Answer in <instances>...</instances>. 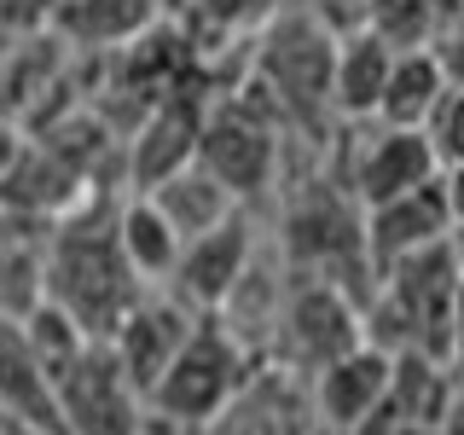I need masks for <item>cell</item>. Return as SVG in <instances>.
Returning a JSON list of instances; mask_svg holds the SVG:
<instances>
[{
  "label": "cell",
  "mask_w": 464,
  "mask_h": 435,
  "mask_svg": "<svg viewBox=\"0 0 464 435\" xmlns=\"http://www.w3.org/2000/svg\"><path fill=\"white\" fill-rule=\"evenodd\" d=\"M70 435H140V389L116 366L111 343H87L82 360L58 377Z\"/></svg>",
  "instance_id": "5"
},
{
  "label": "cell",
  "mask_w": 464,
  "mask_h": 435,
  "mask_svg": "<svg viewBox=\"0 0 464 435\" xmlns=\"http://www.w3.org/2000/svg\"><path fill=\"white\" fill-rule=\"evenodd\" d=\"M395 70V47L372 29H354V35L337 41V70H331V111L343 122H372L377 105H383V82Z\"/></svg>",
  "instance_id": "15"
},
{
  "label": "cell",
  "mask_w": 464,
  "mask_h": 435,
  "mask_svg": "<svg viewBox=\"0 0 464 435\" xmlns=\"http://www.w3.org/2000/svg\"><path fill=\"white\" fill-rule=\"evenodd\" d=\"M157 24V0H70L53 18V35L70 47H134Z\"/></svg>",
  "instance_id": "17"
},
{
  "label": "cell",
  "mask_w": 464,
  "mask_h": 435,
  "mask_svg": "<svg viewBox=\"0 0 464 435\" xmlns=\"http://www.w3.org/2000/svg\"><path fill=\"white\" fill-rule=\"evenodd\" d=\"M435 58H441L447 82L464 87V18H459V24H447L441 35H435Z\"/></svg>",
  "instance_id": "22"
},
{
  "label": "cell",
  "mask_w": 464,
  "mask_h": 435,
  "mask_svg": "<svg viewBox=\"0 0 464 435\" xmlns=\"http://www.w3.org/2000/svg\"><path fill=\"white\" fill-rule=\"evenodd\" d=\"M331 70H337V35L302 6L273 12L256 53L261 93H273V105L285 116H319L331 111Z\"/></svg>",
  "instance_id": "2"
},
{
  "label": "cell",
  "mask_w": 464,
  "mask_h": 435,
  "mask_svg": "<svg viewBox=\"0 0 464 435\" xmlns=\"http://www.w3.org/2000/svg\"><path fill=\"white\" fill-rule=\"evenodd\" d=\"M47 279V302H58L93 343H111L116 325L134 314L145 296V279L128 267L122 238H116V215H64V227L53 232V256L41 267Z\"/></svg>",
  "instance_id": "1"
},
{
  "label": "cell",
  "mask_w": 464,
  "mask_h": 435,
  "mask_svg": "<svg viewBox=\"0 0 464 435\" xmlns=\"http://www.w3.org/2000/svg\"><path fill=\"white\" fill-rule=\"evenodd\" d=\"M279 325H285V343L296 348V360L314 366V372H325L331 360H343L348 348L366 343V319H360V308L348 302V290L331 285V279H308V285H302L296 296L285 302Z\"/></svg>",
  "instance_id": "12"
},
{
  "label": "cell",
  "mask_w": 464,
  "mask_h": 435,
  "mask_svg": "<svg viewBox=\"0 0 464 435\" xmlns=\"http://www.w3.org/2000/svg\"><path fill=\"white\" fill-rule=\"evenodd\" d=\"M453 348L464 354V279H459V296H453Z\"/></svg>",
  "instance_id": "25"
},
{
  "label": "cell",
  "mask_w": 464,
  "mask_h": 435,
  "mask_svg": "<svg viewBox=\"0 0 464 435\" xmlns=\"http://www.w3.org/2000/svg\"><path fill=\"white\" fill-rule=\"evenodd\" d=\"M354 192L319 186V192L296 198V209L285 215V250L302 267L337 273L343 261H372L366 256V209H354Z\"/></svg>",
  "instance_id": "8"
},
{
  "label": "cell",
  "mask_w": 464,
  "mask_h": 435,
  "mask_svg": "<svg viewBox=\"0 0 464 435\" xmlns=\"http://www.w3.org/2000/svg\"><path fill=\"white\" fill-rule=\"evenodd\" d=\"M447 87L453 82H447L435 47H406V53H395V70H389V82H383V105H377L372 122H383V128H430V116L447 99Z\"/></svg>",
  "instance_id": "16"
},
{
  "label": "cell",
  "mask_w": 464,
  "mask_h": 435,
  "mask_svg": "<svg viewBox=\"0 0 464 435\" xmlns=\"http://www.w3.org/2000/svg\"><path fill=\"white\" fill-rule=\"evenodd\" d=\"M389 383H395V354L377 343H360L343 360H331L325 372H314V406L337 435H354L389 412Z\"/></svg>",
  "instance_id": "9"
},
{
  "label": "cell",
  "mask_w": 464,
  "mask_h": 435,
  "mask_svg": "<svg viewBox=\"0 0 464 435\" xmlns=\"http://www.w3.org/2000/svg\"><path fill=\"white\" fill-rule=\"evenodd\" d=\"M453 227H459V198H453V186H447V174H435L418 192L366 209V256H372V267L383 273L406 256L430 250V244H447Z\"/></svg>",
  "instance_id": "7"
},
{
  "label": "cell",
  "mask_w": 464,
  "mask_h": 435,
  "mask_svg": "<svg viewBox=\"0 0 464 435\" xmlns=\"http://www.w3.org/2000/svg\"><path fill=\"white\" fill-rule=\"evenodd\" d=\"M203 116H209V105H203L198 93L157 99V105L140 116L134 140H128V180H134V192H151V186L169 180V174L198 163Z\"/></svg>",
  "instance_id": "11"
},
{
  "label": "cell",
  "mask_w": 464,
  "mask_h": 435,
  "mask_svg": "<svg viewBox=\"0 0 464 435\" xmlns=\"http://www.w3.org/2000/svg\"><path fill=\"white\" fill-rule=\"evenodd\" d=\"M0 418H18V424L47 430V435H70L64 401H58V377L29 348L24 325L12 314H0Z\"/></svg>",
  "instance_id": "14"
},
{
  "label": "cell",
  "mask_w": 464,
  "mask_h": 435,
  "mask_svg": "<svg viewBox=\"0 0 464 435\" xmlns=\"http://www.w3.org/2000/svg\"><path fill=\"white\" fill-rule=\"evenodd\" d=\"M116 238H122L128 267H134L145 285H151V279H169L174 261H180V250H186V238L169 227V215L157 209L145 192H134L122 209H116Z\"/></svg>",
  "instance_id": "19"
},
{
  "label": "cell",
  "mask_w": 464,
  "mask_h": 435,
  "mask_svg": "<svg viewBox=\"0 0 464 435\" xmlns=\"http://www.w3.org/2000/svg\"><path fill=\"white\" fill-rule=\"evenodd\" d=\"M238 372H244V348L227 325L215 319H198V331L186 337V348L174 354V366L163 372V383L151 389V401L163 418H180V424H203V418L227 412L232 395H238Z\"/></svg>",
  "instance_id": "3"
},
{
  "label": "cell",
  "mask_w": 464,
  "mask_h": 435,
  "mask_svg": "<svg viewBox=\"0 0 464 435\" xmlns=\"http://www.w3.org/2000/svg\"><path fill=\"white\" fill-rule=\"evenodd\" d=\"M192 331H198V314L186 308L180 296H140L134 314L116 325L111 354H116V366L128 372V383H134L140 395H151Z\"/></svg>",
  "instance_id": "10"
},
{
  "label": "cell",
  "mask_w": 464,
  "mask_h": 435,
  "mask_svg": "<svg viewBox=\"0 0 464 435\" xmlns=\"http://www.w3.org/2000/svg\"><path fill=\"white\" fill-rule=\"evenodd\" d=\"M435 435H464V401H453V406H447V418L435 424Z\"/></svg>",
  "instance_id": "24"
},
{
  "label": "cell",
  "mask_w": 464,
  "mask_h": 435,
  "mask_svg": "<svg viewBox=\"0 0 464 435\" xmlns=\"http://www.w3.org/2000/svg\"><path fill=\"white\" fill-rule=\"evenodd\" d=\"M430 145H435V163L441 174H464V87H447V99L430 116Z\"/></svg>",
  "instance_id": "20"
},
{
  "label": "cell",
  "mask_w": 464,
  "mask_h": 435,
  "mask_svg": "<svg viewBox=\"0 0 464 435\" xmlns=\"http://www.w3.org/2000/svg\"><path fill=\"white\" fill-rule=\"evenodd\" d=\"M0 435H6V418H0Z\"/></svg>",
  "instance_id": "27"
},
{
  "label": "cell",
  "mask_w": 464,
  "mask_h": 435,
  "mask_svg": "<svg viewBox=\"0 0 464 435\" xmlns=\"http://www.w3.org/2000/svg\"><path fill=\"white\" fill-rule=\"evenodd\" d=\"M145 198H151L157 209L169 215V227L180 232V238H203V232H215L221 221H232V215H238V198H232L203 163L180 169V174H169V180H163V186H151Z\"/></svg>",
  "instance_id": "18"
},
{
  "label": "cell",
  "mask_w": 464,
  "mask_h": 435,
  "mask_svg": "<svg viewBox=\"0 0 464 435\" xmlns=\"http://www.w3.org/2000/svg\"><path fill=\"white\" fill-rule=\"evenodd\" d=\"M198 163L227 186L232 198H261L279 174V134L256 116V105H221L203 116V140H198Z\"/></svg>",
  "instance_id": "4"
},
{
  "label": "cell",
  "mask_w": 464,
  "mask_h": 435,
  "mask_svg": "<svg viewBox=\"0 0 464 435\" xmlns=\"http://www.w3.org/2000/svg\"><path fill=\"white\" fill-rule=\"evenodd\" d=\"M459 18H464V0H459Z\"/></svg>",
  "instance_id": "28"
},
{
  "label": "cell",
  "mask_w": 464,
  "mask_h": 435,
  "mask_svg": "<svg viewBox=\"0 0 464 435\" xmlns=\"http://www.w3.org/2000/svg\"><path fill=\"white\" fill-rule=\"evenodd\" d=\"M244 273H250V227H244V215H232V221H221L215 232H203V238H186L169 285L192 314L198 308L215 314V308H227V302L238 296Z\"/></svg>",
  "instance_id": "13"
},
{
  "label": "cell",
  "mask_w": 464,
  "mask_h": 435,
  "mask_svg": "<svg viewBox=\"0 0 464 435\" xmlns=\"http://www.w3.org/2000/svg\"><path fill=\"white\" fill-rule=\"evenodd\" d=\"M279 0H198V18L221 35H238V29H267Z\"/></svg>",
  "instance_id": "21"
},
{
  "label": "cell",
  "mask_w": 464,
  "mask_h": 435,
  "mask_svg": "<svg viewBox=\"0 0 464 435\" xmlns=\"http://www.w3.org/2000/svg\"><path fill=\"white\" fill-rule=\"evenodd\" d=\"M435 174H441V163H435V145H430L424 128L372 122V134L354 151V169L337 186L360 198V209H377V203H395L406 192H418V186H430Z\"/></svg>",
  "instance_id": "6"
},
{
  "label": "cell",
  "mask_w": 464,
  "mask_h": 435,
  "mask_svg": "<svg viewBox=\"0 0 464 435\" xmlns=\"http://www.w3.org/2000/svg\"><path fill=\"white\" fill-rule=\"evenodd\" d=\"M6 435H47V430H29V424H18V418H6Z\"/></svg>",
  "instance_id": "26"
},
{
  "label": "cell",
  "mask_w": 464,
  "mask_h": 435,
  "mask_svg": "<svg viewBox=\"0 0 464 435\" xmlns=\"http://www.w3.org/2000/svg\"><path fill=\"white\" fill-rule=\"evenodd\" d=\"M24 145H29V140H24V134H18V128H12V122H6V116H0V186H6V174H12V169H18V157H24Z\"/></svg>",
  "instance_id": "23"
}]
</instances>
